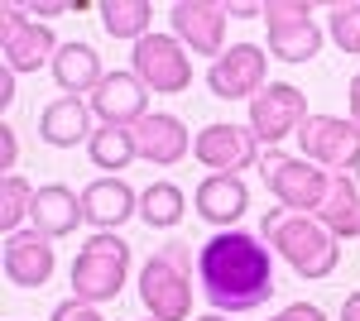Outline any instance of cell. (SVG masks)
Segmentation results:
<instances>
[{"label":"cell","mask_w":360,"mask_h":321,"mask_svg":"<svg viewBox=\"0 0 360 321\" xmlns=\"http://www.w3.org/2000/svg\"><path fill=\"white\" fill-rule=\"evenodd\" d=\"M317 221L332 230L336 240H356L360 235V188H356V178L332 173V188H327V202H322Z\"/></svg>","instance_id":"7402d4cb"},{"label":"cell","mask_w":360,"mask_h":321,"mask_svg":"<svg viewBox=\"0 0 360 321\" xmlns=\"http://www.w3.org/2000/svg\"><path fill=\"white\" fill-rule=\"evenodd\" d=\"M144 321H154V317H144Z\"/></svg>","instance_id":"e575fe53"},{"label":"cell","mask_w":360,"mask_h":321,"mask_svg":"<svg viewBox=\"0 0 360 321\" xmlns=\"http://www.w3.org/2000/svg\"><path fill=\"white\" fill-rule=\"evenodd\" d=\"M259 240L274 249L278 259H288L298 278H332L336 264H341V249H336V235L317 221V216L288 211V207H274V211L259 216Z\"/></svg>","instance_id":"7a4b0ae2"},{"label":"cell","mask_w":360,"mask_h":321,"mask_svg":"<svg viewBox=\"0 0 360 321\" xmlns=\"http://www.w3.org/2000/svg\"><path fill=\"white\" fill-rule=\"evenodd\" d=\"M82 221H86V211H82V192L63 188V183H49V188L34 192L29 230H39V235H49V240H63V235H72Z\"/></svg>","instance_id":"2e32d148"},{"label":"cell","mask_w":360,"mask_h":321,"mask_svg":"<svg viewBox=\"0 0 360 321\" xmlns=\"http://www.w3.org/2000/svg\"><path fill=\"white\" fill-rule=\"evenodd\" d=\"M139 216H144V225H154V230H173V225L183 221V188H173V183H149V188L139 192Z\"/></svg>","instance_id":"d4e9b609"},{"label":"cell","mask_w":360,"mask_h":321,"mask_svg":"<svg viewBox=\"0 0 360 321\" xmlns=\"http://www.w3.org/2000/svg\"><path fill=\"white\" fill-rule=\"evenodd\" d=\"M15 159H20V139H15V130H10V125H0V168L10 173V168H15Z\"/></svg>","instance_id":"f546056e"},{"label":"cell","mask_w":360,"mask_h":321,"mask_svg":"<svg viewBox=\"0 0 360 321\" xmlns=\"http://www.w3.org/2000/svg\"><path fill=\"white\" fill-rule=\"evenodd\" d=\"M135 149H139V159H144V163L173 168V163H183V154L193 149V139H188V130H183L178 115L149 110V115L135 125Z\"/></svg>","instance_id":"ac0fdd59"},{"label":"cell","mask_w":360,"mask_h":321,"mask_svg":"<svg viewBox=\"0 0 360 321\" xmlns=\"http://www.w3.org/2000/svg\"><path fill=\"white\" fill-rule=\"evenodd\" d=\"M303 159L317 163L322 173H360V125L341 120V115H312L303 130Z\"/></svg>","instance_id":"52a82bcc"},{"label":"cell","mask_w":360,"mask_h":321,"mask_svg":"<svg viewBox=\"0 0 360 321\" xmlns=\"http://www.w3.org/2000/svg\"><path fill=\"white\" fill-rule=\"evenodd\" d=\"M197 283L221 317L255 312L274 297V254L250 230H221L197 249Z\"/></svg>","instance_id":"6da1fadb"},{"label":"cell","mask_w":360,"mask_h":321,"mask_svg":"<svg viewBox=\"0 0 360 321\" xmlns=\"http://www.w3.org/2000/svg\"><path fill=\"white\" fill-rule=\"evenodd\" d=\"M125 273H130V244L120 240L115 230H96V235L77 249L68 283H72V297L101 307V302H111V297L125 288Z\"/></svg>","instance_id":"277c9868"},{"label":"cell","mask_w":360,"mask_h":321,"mask_svg":"<svg viewBox=\"0 0 360 321\" xmlns=\"http://www.w3.org/2000/svg\"><path fill=\"white\" fill-rule=\"evenodd\" d=\"M197 321H231V317H221V312H207V317H197Z\"/></svg>","instance_id":"836d02e7"},{"label":"cell","mask_w":360,"mask_h":321,"mask_svg":"<svg viewBox=\"0 0 360 321\" xmlns=\"http://www.w3.org/2000/svg\"><path fill=\"white\" fill-rule=\"evenodd\" d=\"M86 159L96 163V168H106V173H120V168H130L139 159L135 149V130H120V125H101V130L86 139Z\"/></svg>","instance_id":"cb8c5ba5"},{"label":"cell","mask_w":360,"mask_h":321,"mask_svg":"<svg viewBox=\"0 0 360 321\" xmlns=\"http://www.w3.org/2000/svg\"><path fill=\"white\" fill-rule=\"evenodd\" d=\"M5 278L15 288H44L58 268V254H53V240L39 235V230H20V235H5Z\"/></svg>","instance_id":"9a60e30c"},{"label":"cell","mask_w":360,"mask_h":321,"mask_svg":"<svg viewBox=\"0 0 360 321\" xmlns=\"http://www.w3.org/2000/svg\"><path fill=\"white\" fill-rule=\"evenodd\" d=\"M193 207H197V216L212 221V225H236V221L250 211L245 178H236V173H207L193 192Z\"/></svg>","instance_id":"e0dca14e"},{"label":"cell","mask_w":360,"mask_h":321,"mask_svg":"<svg viewBox=\"0 0 360 321\" xmlns=\"http://www.w3.org/2000/svg\"><path fill=\"white\" fill-rule=\"evenodd\" d=\"M91 115L101 125H120V130H135L139 120L149 115V86L135 72H106L101 86L91 91Z\"/></svg>","instance_id":"5bb4252c"},{"label":"cell","mask_w":360,"mask_h":321,"mask_svg":"<svg viewBox=\"0 0 360 321\" xmlns=\"http://www.w3.org/2000/svg\"><path fill=\"white\" fill-rule=\"evenodd\" d=\"M58 48H63V44L53 39V29H49V25H39V20H29L25 10L5 5V15H0V58H5L10 72H39V67H53Z\"/></svg>","instance_id":"9c48e42d"},{"label":"cell","mask_w":360,"mask_h":321,"mask_svg":"<svg viewBox=\"0 0 360 321\" xmlns=\"http://www.w3.org/2000/svg\"><path fill=\"white\" fill-rule=\"evenodd\" d=\"M139 297L154 321H183L193 312V259L178 240L159 244L139 268Z\"/></svg>","instance_id":"3957f363"},{"label":"cell","mask_w":360,"mask_h":321,"mask_svg":"<svg viewBox=\"0 0 360 321\" xmlns=\"http://www.w3.org/2000/svg\"><path fill=\"white\" fill-rule=\"evenodd\" d=\"M168 25H173V39L183 44V48H193L197 58H217L226 53V25H231V15H226V5L217 0H178L173 10H168Z\"/></svg>","instance_id":"7c38bea8"},{"label":"cell","mask_w":360,"mask_h":321,"mask_svg":"<svg viewBox=\"0 0 360 321\" xmlns=\"http://www.w3.org/2000/svg\"><path fill=\"white\" fill-rule=\"evenodd\" d=\"M307 120H312L307 96L298 86H288V81H269V86L250 101V130H255L259 144H278V139L298 134Z\"/></svg>","instance_id":"8fae6325"},{"label":"cell","mask_w":360,"mask_h":321,"mask_svg":"<svg viewBox=\"0 0 360 321\" xmlns=\"http://www.w3.org/2000/svg\"><path fill=\"white\" fill-rule=\"evenodd\" d=\"M82 211L96 230H115L130 216H139V192L125 178H96L91 188H82Z\"/></svg>","instance_id":"d6986e66"},{"label":"cell","mask_w":360,"mask_h":321,"mask_svg":"<svg viewBox=\"0 0 360 321\" xmlns=\"http://www.w3.org/2000/svg\"><path fill=\"white\" fill-rule=\"evenodd\" d=\"M327 34H332V44L341 48V53H356V58H360V0H346V5H336Z\"/></svg>","instance_id":"4316f807"},{"label":"cell","mask_w":360,"mask_h":321,"mask_svg":"<svg viewBox=\"0 0 360 321\" xmlns=\"http://www.w3.org/2000/svg\"><path fill=\"white\" fill-rule=\"evenodd\" d=\"M193 154L207 173H245L259 163V139L250 125H207V130L193 139Z\"/></svg>","instance_id":"4fadbf2b"},{"label":"cell","mask_w":360,"mask_h":321,"mask_svg":"<svg viewBox=\"0 0 360 321\" xmlns=\"http://www.w3.org/2000/svg\"><path fill=\"white\" fill-rule=\"evenodd\" d=\"M49 321H106L91 302H82V297H68V302H58L53 307V317Z\"/></svg>","instance_id":"83f0119b"},{"label":"cell","mask_w":360,"mask_h":321,"mask_svg":"<svg viewBox=\"0 0 360 321\" xmlns=\"http://www.w3.org/2000/svg\"><path fill=\"white\" fill-rule=\"evenodd\" d=\"M39 134H44V144H53V149H72V144H86L91 139V106H86L82 96H58L53 106L39 115Z\"/></svg>","instance_id":"ffe728a7"},{"label":"cell","mask_w":360,"mask_h":321,"mask_svg":"<svg viewBox=\"0 0 360 321\" xmlns=\"http://www.w3.org/2000/svg\"><path fill=\"white\" fill-rule=\"evenodd\" d=\"M259 173H264V188L278 197V207L288 211H303V216H317L322 202H327V188H332V173H322L317 163L307 159H293V154H259Z\"/></svg>","instance_id":"5b68a950"},{"label":"cell","mask_w":360,"mask_h":321,"mask_svg":"<svg viewBox=\"0 0 360 321\" xmlns=\"http://www.w3.org/2000/svg\"><path fill=\"white\" fill-rule=\"evenodd\" d=\"M269 321H327V312H322V307H312V302H293V307H283V312L269 317Z\"/></svg>","instance_id":"f1b7e54d"},{"label":"cell","mask_w":360,"mask_h":321,"mask_svg":"<svg viewBox=\"0 0 360 321\" xmlns=\"http://www.w3.org/2000/svg\"><path fill=\"white\" fill-rule=\"evenodd\" d=\"M351 120L360 125V72L351 77Z\"/></svg>","instance_id":"d6a6232c"},{"label":"cell","mask_w":360,"mask_h":321,"mask_svg":"<svg viewBox=\"0 0 360 321\" xmlns=\"http://www.w3.org/2000/svg\"><path fill=\"white\" fill-rule=\"evenodd\" d=\"M10 101H15V72L5 67L0 72V110H10Z\"/></svg>","instance_id":"4dcf8cb0"},{"label":"cell","mask_w":360,"mask_h":321,"mask_svg":"<svg viewBox=\"0 0 360 321\" xmlns=\"http://www.w3.org/2000/svg\"><path fill=\"white\" fill-rule=\"evenodd\" d=\"M341 321H360V293H351L341 302Z\"/></svg>","instance_id":"1f68e13d"},{"label":"cell","mask_w":360,"mask_h":321,"mask_svg":"<svg viewBox=\"0 0 360 321\" xmlns=\"http://www.w3.org/2000/svg\"><path fill=\"white\" fill-rule=\"evenodd\" d=\"M34 192L39 188H29V178H20V173L0 178V225H5V235H20V221L34 211Z\"/></svg>","instance_id":"484cf974"},{"label":"cell","mask_w":360,"mask_h":321,"mask_svg":"<svg viewBox=\"0 0 360 321\" xmlns=\"http://www.w3.org/2000/svg\"><path fill=\"white\" fill-rule=\"evenodd\" d=\"M96 15H101V25H106L111 39H130V44H139V39L149 34L154 5H149V0H101Z\"/></svg>","instance_id":"603a6c76"},{"label":"cell","mask_w":360,"mask_h":321,"mask_svg":"<svg viewBox=\"0 0 360 321\" xmlns=\"http://www.w3.org/2000/svg\"><path fill=\"white\" fill-rule=\"evenodd\" d=\"M53 81L68 91V96H91L96 86H101V58H96V48L91 44H63L58 48V58H53Z\"/></svg>","instance_id":"44dd1931"},{"label":"cell","mask_w":360,"mask_h":321,"mask_svg":"<svg viewBox=\"0 0 360 321\" xmlns=\"http://www.w3.org/2000/svg\"><path fill=\"white\" fill-rule=\"evenodd\" d=\"M269 58L278 63H312L322 48V29L312 25V5L303 0H264Z\"/></svg>","instance_id":"ba28073f"},{"label":"cell","mask_w":360,"mask_h":321,"mask_svg":"<svg viewBox=\"0 0 360 321\" xmlns=\"http://www.w3.org/2000/svg\"><path fill=\"white\" fill-rule=\"evenodd\" d=\"M269 48H259V44H231L212 67H207V86H212V96H221V101H255L269 81Z\"/></svg>","instance_id":"30bf717a"},{"label":"cell","mask_w":360,"mask_h":321,"mask_svg":"<svg viewBox=\"0 0 360 321\" xmlns=\"http://www.w3.org/2000/svg\"><path fill=\"white\" fill-rule=\"evenodd\" d=\"M130 72H135L149 91H159V96H178V91L193 86L188 48H183L173 34H144L135 48H130Z\"/></svg>","instance_id":"8992f818"}]
</instances>
